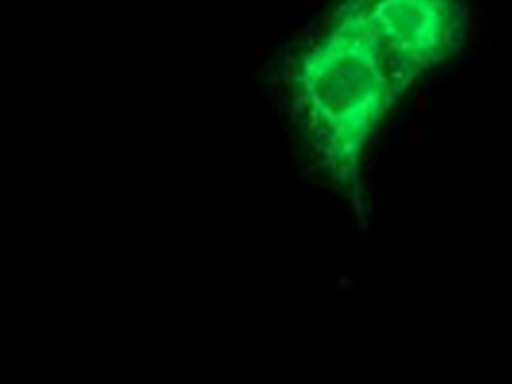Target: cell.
Segmentation results:
<instances>
[{"instance_id": "1", "label": "cell", "mask_w": 512, "mask_h": 384, "mask_svg": "<svg viewBox=\"0 0 512 384\" xmlns=\"http://www.w3.org/2000/svg\"><path fill=\"white\" fill-rule=\"evenodd\" d=\"M292 110L316 166L364 212L367 151L400 101L369 0H340L291 79Z\"/></svg>"}, {"instance_id": "2", "label": "cell", "mask_w": 512, "mask_h": 384, "mask_svg": "<svg viewBox=\"0 0 512 384\" xmlns=\"http://www.w3.org/2000/svg\"><path fill=\"white\" fill-rule=\"evenodd\" d=\"M369 11L400 98L456 55L468 35L461 0H369Z\"/></svg>"}]
</instances>
